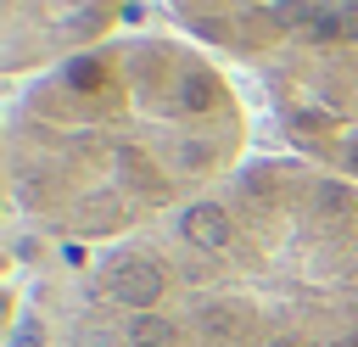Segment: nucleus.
I'll return each instance as SVG.
<instances>
[{
	"label": "nucleus",
	"mask_w": 358,
	"mask_h": 347,
	"mask_svg": "<svg viewBox=\"0 0 358 347\" xmlns=\"http://www.w3.org/2000/svg\"><path fill=\"white\" fill-rule=\"evenodd\" d=\"M117 263L151 347H358V185L296 157H252Z\"/></svg>",
	"instance_id": "obj_2"
},
{
	"label": "nucleus",
	"mask_w": 358,
	"mask_h": 347,
	"mask_svg": "<svg viewBox=\"0 0 358 347\" xmlns=\"http://www.w3.org/2000/svg\"><path fill=\"white\" fill-rule=\"evenodd\" d=\"M129 0H0V67L6 78H39L106 39Z\"/></svg>",
	"instance_id": "obj_4"
},
{
	"label": "nucleus",
	"mask_w": 358,
	"mask_h": 347,
	"mask_svg": "<svg viewBox=\"0 0 358 347\" xmlns=\"http://www.w3.org/2000/svg\"><path fill=\"white\" fill-rule=\"evenodd\" d=\"M246 134L235 84L196 39L117 34L22 84L6 196L34 235L112 252L235 179L252 162Z\"/></svg>",
	"instance_id": "obj_1"
},
{
	"label": "nucleus",
	"mask_w": 358,
	"mask_h": 347,
	"mask_svg": "<svg viewBox=\"0 0 358 347\" xmlns=\"http://www.w3.org/2000/svg\"><path fill=\"white\" fill-rule=\"evenodd\" d=\"M330 0H168V11L196 45L224 50L229 62H246V67H263Z\"/></svg>",
	"instance_id": "obj_5"
},
{
	"label": "nucleus",
	"mask_w": 358,
	"mask_h": 347,
	"mask_svg": "<svg viewBox=\"0 0 358 347\" xmlns=\"http://www.w3.org/2000/svg\"><path fill=\"white\" fill-rule=\"evenodd\" d=\"M257 78L291 157L358 185V0L313 11L257 67Z\"/></svg>",
	"instance_id": "obj_3"
}]
</instances>
